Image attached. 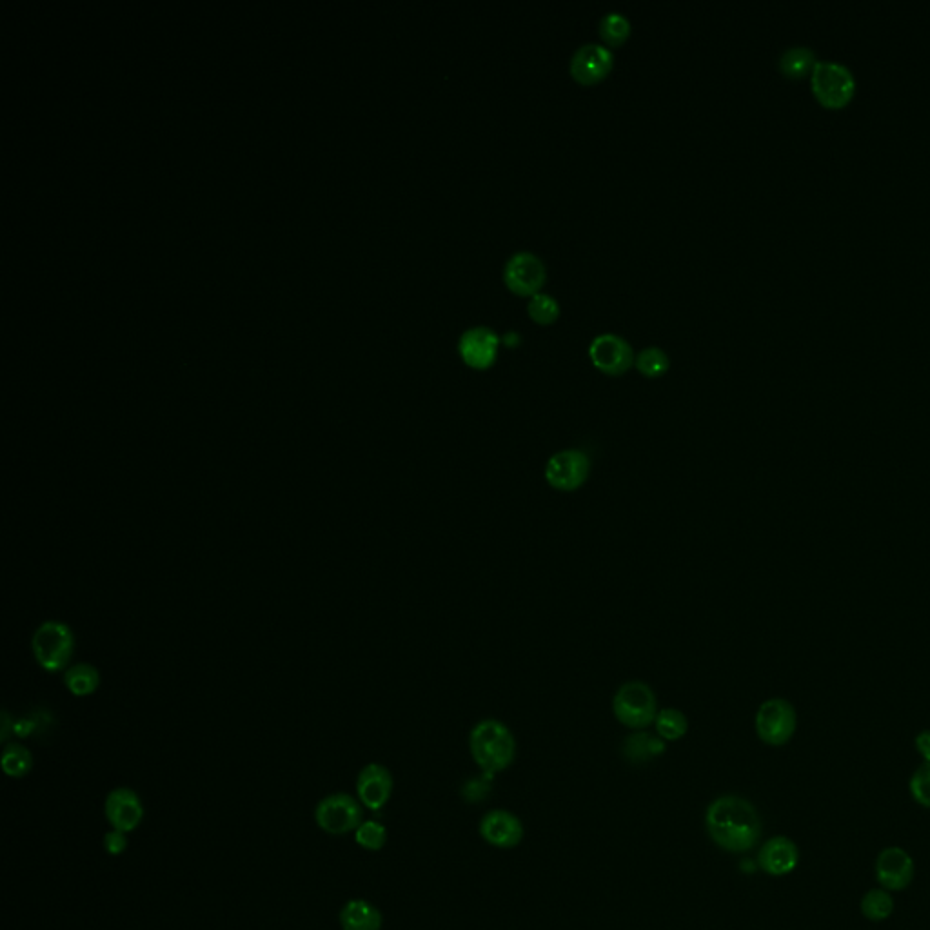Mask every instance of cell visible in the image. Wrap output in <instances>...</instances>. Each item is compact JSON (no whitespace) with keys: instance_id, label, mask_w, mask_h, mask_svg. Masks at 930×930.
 Instances as JSON below:
<instances>
[{"instance_id":"1","label":"cell","mask_w":930,"mask_h":930,"mask_svg":"<svg viewBox=\"0 0 930 930\" xmlns=\"http://www.w3.org/2000/svg\"><path fill=\"white\" fill-rule=\"evenodd\" d=\"M705 823L709 836L723 851L747 852L762 836V822L751 802L740 796H722L714 800Z\"/></svg>"},{"instance_id":"2","label":"cell","mask_w":930,"mask_h":930,"mask_svg":"<svg viewBox=\"0 0 930 930\" xmlns=\"http://www.w3.org/2000/svg\"><path fill=\"white\" fill-rule=\"evenodd\" d=\"M469 751L485 774L511 767L516 758V740L511 729L495 718L476 723L469 733Z\"/></svg>"},{"instance_id":"3","label":"cell","mask_w":930,"mask_h":930,"mask_svg":"<svg viewBox=\"0 0 930 930\" xmlns=\"http://www.w3.org/2000/svg\"><path fill=\"white\" fill-rule=\"evenodd\" d=\"M812 95L823 108H845L856 93V77L849 66L838 60H818L812 68Z\"/></svg>"},{"instance_id":"4","label":"cell","mask_w":930,"mask_h":930,"mask_svg":"<svg viewBox=\"0 0 930 930\" xmlns=\"http://www.w3.org/2000/svg\"><path fill=\"white\" fill-rule=\"evenodd\" d=\"M31 649L35 660L48 673H59L70 669L75 654V634L70 625L57 620H48L37 627L31 638Z\"/></svg>"},{"instance_id":"5","label":"cell","mask_w":930,"mask_h":930,"mask_svg":"<svg viewBox=\"0 0 930 930\" xmlns=\"http://www.w3.org/2000/svg\"><path fill=\"white\" fill-rule=\"evenodd\" d=\"M658 711L660 709L653 687L642 680L625 682L614 693V718L629 729L644 731L645 727L653 725Z\"/></svg>"},{"instance_id":"6","label":"cell","mask_w":930,"mask_h":930,"mask_svg":"<svg viewBox=\"0 0 930 930\" xmlns=\"http://www.w3.org/2000/svg\"><path fill=\"white\" fill-rule=\"evenodd\" d=\"M754 729L765 745L782 747L791 742L798 729V713L789 700L769 698L758 707Z\"/></svg>"},{"instance_id":"7","label":"cell","mask_w":930,"mask_h":930,"mask_svg":"<svg viewBox=\"0 0 930 930\" xmlns=\"http://www.w3.org/2000/svg\"><path fill=\"white\" fill-rule=\"evenodd\" d=\"M593 462L584 449H562L549 456L545 464L544 478L551 489L560 493H574L584 487L591 476Z\"/></svg>"},{"instance_id":"8","label":"cell","mask_w":930,"mask_h":930,"mask_svg":"<svg viewBox=\"0 0 930 930\" xmlns=\"http://www.w3.org/2000/svg\"><path fill=\"white\" fill-rule=\"evenodd\" d=\"M364 822V805L347 792H335L322 798L315 807V823L320 831L344 836L357 831Z\"/></svg>"},{"instance_id":"9","label":"cell","mask_w":930,"mask_h":930,"mask_svg":"<svg viewBox=\"0 0 930 930\" xmlns=\"http://www.w3.org/2000/svg\"><path fill=\"white\" fill-rule=\"evenodd\" d=\"M547 280V268L542 258L529 249H520L507 258L504 266V282L516 295L533 297Z\"/></svg>"},{"instance_id":"10","label":"cell","mask_w":930,"mask_h":930,"mask_svg":"<svg viewBox=\"0 0 930 930\" xmlns=\"http://www.w3.org/2000/svg\"><path fill=\"white\" fill-rule=\"evenodd\" d=\"M589 357L605 375H624L634 364L633 346L618 333H600L589 344Z\"/></svg>"},{"instance_id":"11","label":"cell","mask_w":930,"mask_h":930,"mask_svg":"<svg viewBox=\"0 0 930 930\" xmlns=\"http://www.w3.org/2000/svg\"><path fill=\"white\" fill-rule=\"evenodd\" d=\"M502 344V337L493 327L471 326L465 329L458 338V353L465 364L473 369H487L493 366L498 358V349Z\"/></svg>"},{"instance_id":"12","label":"cell","mask_w":930,"mask_h":930,"mask_svg":"<svg viewBox=\"0 0 930 930\" xmlns=\"http://www.w3.org/2000/svg\"><path fill=\"white\" fill-rule=\"evenodd\" d=\"M614 55L611 48L598 42H585L574 50L569 71L580 84H596L613 70Z\"/></svg>"},{"instance_id":"13","label":"cell","mask_w":930,"mask_h":930,"mask_svg":"<svg viewBox=\"0 0 930 930\" xmlns=\"http://www.w3.org/2000/svg\"><path fill=\"white\" fill-rule=\"evenodd\" d=\"M104 812L111 829L133 832L144 820V803L133 789L117 787L106 796Z\"/></svg>"},{"instance_id":"14","label":"cell","mask_w":930,"mask_h":930,"mask_svg":"<svg viewBox=\"0 0 930 930\" xmlns=\"http://www.w3.org/2000/svg\"><path fill=\"white\" fill-rule=\"evenodd\" d=\"M393 785H395L393 774L386 765L369 763L358 772V800L369 811H382L393 794Z\"/></svg>"},{"instance_id":"15","label":"cell","mask_w":930,"mask_h":930,"mask_svg":"<svg viewBox=\"0 0 930 930\" xmlns=\"http://www.w3.org/2000/svg\"><path fill=\"white\" fill-rule=\"evenodd\" d=\"M876 880L885 891H903L914 880V861L909 852L889 847L876 860Z\"/></svg>"},{"instance_id":"16","label":"cell","mask_w":930,"mask_h":930,"mask_svg":"<svg viewBox=\"0 0 930 930\" xmlns=\"http://www.w3.org/2000/svg\"><path fill=\"white\" fill-rule=\"evenodd\" d=\"M480 834L493 847L513 849L524 838V825L509 811H491L480 822Z\"/></svg>"},{"instance_id":"17","label":"cell","mask_w":930,"mask_h":930,"mask_svg":"<svg viewBox=\"0 0 930 930\" xmlns=\"http://www.w3.org/2000/svg\"><path fill=\"white\" fill-rule=\"evenodd\" d=\"M800 851L794 841L785 836H776L763 843L758 854V865L771 876H785L798 867Z\"/></svg>"},{"instance_id":"18","label":"cell","mask_w":930,"mask_h":930,"mask_svg":"<svg viewBox=\"0 0 930 930\" xmlns=\"http://www.w3.org/2000/svg\"><path fill=\"white\" fill-rule=\"evenodd\" d=\"M338 921L342 930H380L384 918L373 903L366 900H349L340 909Z\"/></svg>"},{"instance_id":"19","label":"cell","mask_w":930,"mask_h":930,"mask_svg":"<svg viewBox=\"0 0 930 930\" xmlns=\"http://www.w3.org/2000/svg\"><path fill=\"white\" fill-rule=\"evenodd\" d=\"M816 62V51L812 50L811 46L794 44L782 51L778 59V68L787 79H802L805 75H811Z\"/></svg>"},{"instance_id":"20","label":"cell","mask_w":930,"mask_h":930,"mask_svg":"<svg viewBox=\"0 0 930 930\" xmlns=\"http://www.w3.org/2000/svg\"><path fill=\"white\" fill-rule=\"evenodd\" d=\"M665 751V742L660 736H651L649 733L631 734L624 743V756L633 763H644L660 756Z\"/></svg>"},{"instance_id":"21","label":"cell","mask_w":930,"mask_h":930,"mask_svg":"<svg viewBox=\"0 0 930 930\" xmlns=\"http://www.w3.org/2000/svg\"><path fill=\"white\" fill-rule=\"evenodd\" d=\"M64 685L73 696H90L99 689L100 673L91 663H75L64 674Z\"/></svg>"},{"instance_id":"22","label":"cell","mask_w":930,"mask_h":930,"mask_svg":"<svg viewBox=\"0 0 930 930\" xmlns=\"http://www.w3.org/2000/svg\"><path fill=\"white\" fill-rule=\"evenodd\" d=\"M654 727H656V734L662 738L663 742H676V740H682L689 731V720L680 709L665 707L656 714Z\"/></svg>"},{"instance_id":"23","label":"cell","mask_w":930,"mask_h":930,"mask_svg":"<svg viewBox=\"0 0 930 930\" xmlns=\"http://www.w3.org/2000/svg\"><path fill=\"white\" fill-rule=\"evenodd\" d=\"M2 771L10 778H24L33 769V754L20 743H8L2 751Z\"/></svg>"},{"instance_id":"24","label":"cell","mask_w":930,"mask_h":930,"mask_svg":"<svg viewBox=\"0 0 930 930\" xmlns=\"http://www.w3.org/2000/svg\"><path fill=\"white\" fill-rule=\"evenodd\" d=\"M600 37L611 46H622L629 39L633 24L622 11H607L600 19Z\"/></svg>"},{"instance_id":"25","label":"cell","mask_w":930,"mask_h":930,"mask_svg":"<svg viewBox=\"0 0 930 930\" xmlns=\"http://www.w3.org/2000/svg\"><path fill=\"white\" fill-rule=\"evenodd\" d=\"M634 366L647 378H658L667 373V369L671 366V358L662 347L647 346L636 353Z\"/></svg>"},{"instance_id":"26","label":"cell","mask_w":930,"mask_h":930,"mask_svg":"<svg viewBox=\"0 0 930 930\" xmlns=\"http://www.w3.org/2000/svg\"><path fill=\"white\" fill-rule=\"evenodd\" d=\"M894 911V901L889 891L885 889H872L861 900V912L867 920H887Z\"/></svg>"},{"instance_id":"27","label":"cell","mask_w":930,"mask_h":930,"mask_svg":"<svg viewBox=\"0 0 930 930\" xmlns=\"http://www.w3.org/2000/svg\"><path fill=\"white\" fill-rule=\"evenodd\" d=\"M527 313L538 324H553L560 315V302L549 293H536L527 304Z\"/></svg>"},{"instance_id":"28","label":"cell","mask_w":930,"mask_h":930,"mask_svg":"<svg viewBox=\"0 0 930 930\" xmlns=\"http://www.w3.org/2000/svg\"><path fill=\"white\" fill-rule=\"evenodd\" d=\"M355 841L366 851H382L386 847V827L375 820H364L355 831Z\"/></svg>"},{"instance_id":"29","label":"cell","mask_w":930,"mask_h":930,"mask_svg":"<svg viewBox=\"0 0 930 930\" xmlns=\"http://www.w3.org/2000/svg\"><path fill=\"white\" fill-rule=\"evenodd\" d=\"M909 789L916 803L930 809V762L921 763L916 772L912 774Z\"/></svg>"},{"instance_id":"30","label":"cell","mask_w":930,"mask_h":930,"mask_svg":"<svg viewBox=\"0 0 930 930\" xmlns=\"http://www.w3.org/2000/svg\"><path fill=\"white\" fill-rule=\"evenodd\" d=\"M51 720L53 718L46 720V711L24 716V718H19L17 722H13V734L19 736V738H28L33 734L42 733V731L48 729V723H51Z\"/></svg>"},{"instance_id":"31","label":"cell","mask_w":930,"mask_h":930,"mask_svg":"<svg viewBox=\"0 0 930 930\" xmlns=\"http://www.w3.org/2000/svg\"><path fill=\"white\" fill-rule=\"evenodd\" d=\"M104 851L108 852L109 856H120L128 851V832L117 831V829L106 832Z\"/></svg>"},{"instance_id":"32","label":"cell","mask_w":930,"mask_h":930,"mask_svg":"<svg viewBox=\"0 0 930 930\" xmlns=\"http://www.w3.org/2000/svg\"><path fill=\"white\" fill-rule=\"evenodd\" d=\"M914 745H916V751L920 752L923 762H930V729L921 731V733L916 736Z\"/></svg>"},{"instance_id":"33","label":"cell","mask_w":930,"mask_h":930,"mask_svg":"<svg viewBox=\"0 0 930 930\" xmlns=\"http://www.w3.org/2000/svg\"><path fill=\"white\" fill-rule=\"evenodd\" d=\"M10 733H13V723H11L10 714L4 711V713H2V733H0V740L4 743L8 742Z\"/></svg>"},{"instance_id":"34","label":"cell","mask_w":930,"mask_h":930,"mask_svg":"<svg viewBox=\"0 0 930 930\" xmlns=\"http://www.w3.org/2000/svg\"><path fill=\"white\" fill-rule=\"evenodd\" d=\"M520 340H522V335H520L518 331H515V329H511V331H507V333L502 335V342H504L505 346H518V344H520Z\"/></svg>"}]
</instances>
